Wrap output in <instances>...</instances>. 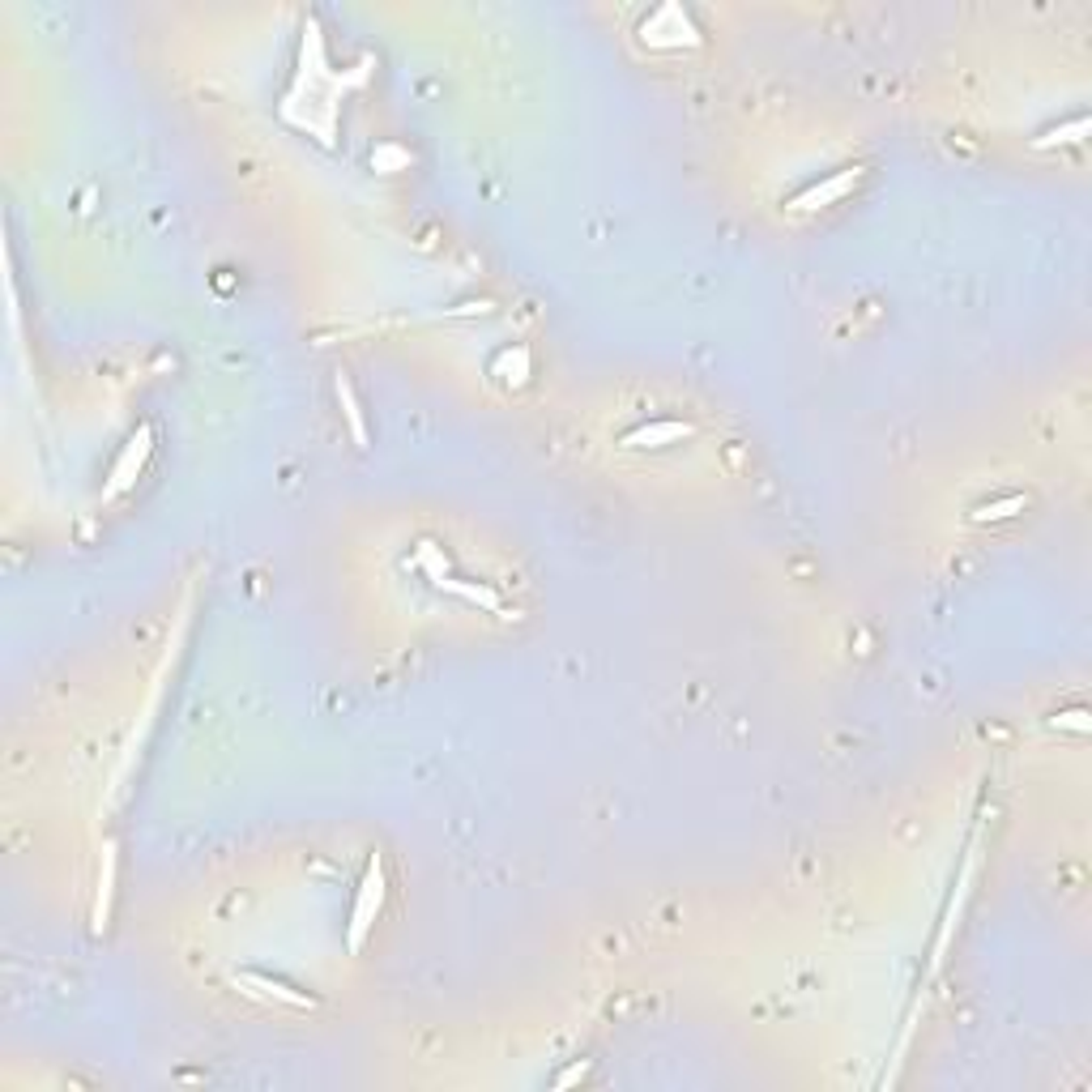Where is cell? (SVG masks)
I'll return each instance as SVG.
<instances>
[{
    "label": "cell",
    "mask_w": 1092,
    "mask_h": 1092,
    "mask_svg": "<svg viewBox=\"0 0 1092 1092\" xmlns=\"http://www.w3.org/2000/svg\"><path fill=\"white\" fill-rule=\"evenodd\" d=\"M380 904H384V871H380V858H371L363 884H358V901H355V909H351V930H346V943H351V952L363 948V939H367L371 922H376Z\"/></svg>",
    "instance_id": "cell-1"
},
{
    "label": "cell",
    "mask_w": 1092,
    "mask_h": 1092,
    "mask_svg": "<svg viewBox=\"0 0 1092 1092\" xmlns=\"http://www.w3.org/2000/svg\"><path fill=\"white\" fill-rule=\"evenodd\" d=\"M858 180H862V167H841L837 176H828V180L811 184V189H802V192L790 201V209H819V205H833V201H841V196H846Z\"/></svg>",
    "instance_id": "cell-2"
},
{
    "label": "cell",
    "mask_w": 1092,
    "mask_h": 1092,
    "mask_svg": "<svg viewBox=\"0 0 1092 1092\" xmlns=\"http://www.w3.org/2000/svg\"><path fill=\"white\" fill-rule=\"evenodd\" d=\"M691 436V423H679V418H657V423H640L636 431L624 436V449H666V444H679Z\"/></svg>",
    "instance_id": "cell-3"
},
{
    "label": "cell",
    "mask_w": 1092,
    "mask_h": 1092,
    "mask_svg": "<svg viewBox=\"0 0 1092 1092\" xmlns=\"http://www.w3.org/2000/svg\"><path fill=\"white\" fill-rule=\"evenodd\" d=\"M235 982L256 986V995L278 999V1003H287V1008H316V999L307 995V990H295L291 982H282V977H269V973H235Z\"/></svg>",
    "instance_id": "cell-4"
},
{
    "label": "cell",
    "mask_w": 1092,
    "mask_h": 1092,
    "mask_svg": "<svg viewBox=\"0 0 1092 1092\" xmlns=\"http://www.w3.org/2000/svg\"><path fill=\"white\" fill-rule=\"evenodd\" d=\"M145 457H150V427H141L136 436L129 440V449H124V457L116 462V469H111V482H107V495L124 491L133 482V474L145 465Z\"/></svg>",
    "instance_id": "cell-5"
},
{
    "label": "cell",
    "mask_w": 1092,
    "mask_h": 1092,
    "mask_svg": "<svg viewBox=\"0 0 1092 1092\" xmlns=\"http://www.w3.org/2000/svg\"><path fill=\"white\" fill-rule=\"evenodd\" d=\"M1028 508V495H1003V500H986L973 508V520H1003V517H1015Z\"/></svg>",
    "instance_id": "cell-6"
},
{
    "label": "cell",
    "mask_w": 1092,
    "mask_h": 1092,
    "mask_svg": "<svg viewBox=\"0 0 1092 1092\" xmlns=\"http://www.w3.org/2000/svg\"><path fill=\"white\" fill-rule=\"evenodd\" d=\"M1079 136H1088V116H1075L1071 124H1059V129H1046L1037 136V150H1050V145H1066V141H1079Z\"/></svg>",
    "instance_id": "cell-7"
},
{
    "label": "cell",
    "mask_w": 1092,
    "mask_h": 1092,
    "mask_svg": "<svg viewBox=\"0 0 1092 1092\" xmlns=\"http://www.w3.org/2000/svg\"><path fill=\"white\" fill-rule=\"evenodd\" d=\"M338 402H342V410H346V418H351V431H355V440L363 444V440H367V427H363V414H358V402H355V389H351V380H346L342 371H338Z\"/></svg>",
    "instance_id": "cell-8"
},
{
    "label": "cell",
    "mask_w": 1092,
    "mask_h": 1092,
    "mask_svg": "<svg viewBox=\"0 0 1092 1092\" xmlns=\"http://www.w3.org/2000/svg\"><path fill=\"white\" fill-rule=\"evenodd\" d=\"M436 585H440V589H449V593H462V598H465V602H474V606H487V611H500V598H495L491 589H482V585L474 589V585H462V580H449V576L436 580Z\"/></svg>",
    "instance_id": "cell-9"
},
{
    "label": "cell",
    "mask_w": 1092,
    "mask_h": 1092,
    "mask_svg": "<svg viewBox=\"0 0 1092 1092\" xmlns=\"http://www.w3.org/2000/svg\"><path fill=\"white\" fill-rule=\"evenodd\" d=\"M1054 726H1059V730H1075V735H1088V730H1092V722H1088V713H1084V709L1059 713V717H1054Z\"/></svg>",
    "instance_id": "cell-10"
}]
</instances>
